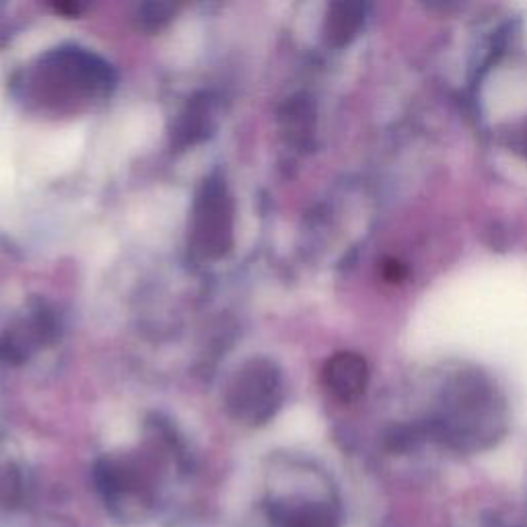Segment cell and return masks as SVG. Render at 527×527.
Masks as SVG:
<instances>
[{"instance_id":"1","label":"cell","mask_w":527,"mask_h":527,"mask_svg":"<svg viewBox=\"0 0 527 527\" xmlns=\"http://www.w3.org/2000/svg\"><path fill=\"white\" fill-rule=\"evenodd\" d=\"M324 383L328 392L340 402H355L369 385L367 361L357 353H338L324 367Z\"/></svg>"},{"instance_id":"2","label":"cell","mask_w":527,"mask_h":527,"mask_svg":"<svg viewBox=\"0 0 527 527\" xmlns=\"http://www.w3.org/2000/svg\"><path fill=\"white\" fill-rule=\"evenodd\" d=\"M365 21V7L357 3H338L332 5L328 13L326 33L334 46H344L359 33Z\"/></svg>"},{"instance_id":"3","label":"cell","mask_w":527,"mask_h":527,"mask_svg":"<svg viewBox=\"0 0 527 527\" xmlns=\"http://www.w3.org/2000/svg\"><path fill=\"white\" fill-rule=\"evenodd\" d=\"M285 527H338V517L328 507L309 505L289 513Z\"/></svg>"},{"instance_id":"4","label":"cell","mask_w":527,"mask_h":527,"mask_svg":"<svg viewBox=\"0 0 527 527\" xmlns=\"http://www.w3.org/2000/svg\"><path fill=\"white\" fill-rule=\"evenodd\" d=\"M404 274H406V270L402 268L400 262H390L388 266H385V278L388 280H400Z\"/></svg>"}]
</instances>
